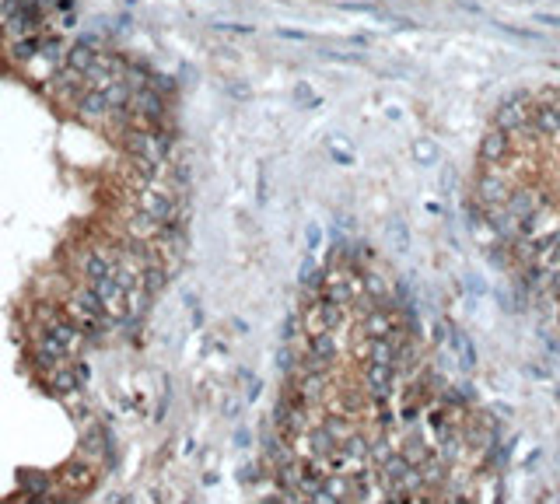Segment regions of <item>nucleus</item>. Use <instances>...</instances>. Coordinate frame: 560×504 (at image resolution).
I'll return each mask as SVG.
<instances>
[{
	"label": "nucleus",
	"instance_id": "2",
	"mask_svg": "<svg viewBox=\"0 0 560 504\" xmlns=\"http://www.w3.org/2000/svg\"><path fill=\"white\" fill-rule=\"evenodd\" d=\"M25 491H28V494H35V498H46L49 480H42V477H25Z\"/></svg>",
	"mask_w": 560,
	"mask_h": 504
},
{
	"label": "nucleus",
	"instance_id": "1",
	"mask_svg": "<svg viewBox=\"0 0 560 504\" xmlns=\"http://www.w3.org/2000/svg\"><path fill=\"white\" fill-rule=\"evenodd\" d=\"M81 270L88 281H102V277H112L119 270V256H109V252H88L81 259Z\"/></svg>",
	"mask_w": 560,
	"mask_h": 504
}]
</instances>
